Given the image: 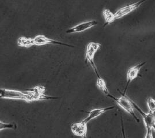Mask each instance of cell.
<instances>
[{
  "mask_svg": "<svg viewBox=\"0 0 155 138\" xmlns=\"http://www.w3.org/2000/svg\"><path fill=\"white\" fill-rule=\"evenodd\" d=\"M45 87L41 85L37 86L31 89L25 91L10 90L1 88L0 89V97L4 99L23 100L28 102L57 98L46 96L45 94Z\"/></svg>",
  "mask_w": 155,
  "mask_h": 138,
  "instance_id": "6da1fadb",
  "label": "cell"
},
{
  "mask_svg": "<svg viewBox=\"0 0 155 138\" xmlns=\"http://www.w3.org/2000/svg\"><path fill=\"white\" fill-rule=\"evenodd\" d=\"M119 92L122 94V96L120 98H116L110 94H108L107 96L113 99L121 108L123 109L127 113H128L129 114H130L131 116H133L137 122H140V120L137 118L136 114L134 113V107L133 103V101L129 98H128V96H126L125 94L121 93L120 91Z\"/></svg>",
  "mask_w": 155,
  "mask_h": 138,
  "instance_id": "7a4b0ae2",
  "label": "cell"
},
{
  "mask_svg": "<svg viewBox=\"0 0 155 138\" xmlns=\"http://www.w3.org/2000/svg\"><path fill=\"white\" fill-rule=\"evenodd\" d=\"M133 105L134 108L137 110V111L141 114L143 118V121L145 125L147 132L145 138H152V130L153 128V126L155 124V113L149 111L148 113H145L143 111L141 108L137 105L136 103L133 102Z\"/></svg>",
  "mask_w": 155,
  "mask_h": 138,
  "instance_id": "3957f363",
  "label": "cell"
},
{
  "mask_svg": "<svg viewBox=\"0 0 155 138\" xmlns=\"http://www.w3.org/2000/svg\"><path fill=\"white\" fill-rule=\"evenodd\" d=\"M101 48V43L90 42L87 46L85 52V63H87V62H90L91 66H92L97 76H99L100 75L94 62V57L96 52Z\"/></svg>",
  "mask_w": 155,
  "mask_h": 138,
  "instance_id": "277c9868",
  "label": "cell"
},
{
  "mask_svg": "<svg viewBox=\"0 0 155 138\" xmlns=\"http://www.w3.org/2000/svg\"><path fill=\"white\" fill-rule=\"evenodd\" d=\"M147 0H141V1H138L137 2L133 3V4L127 5L126 6H124V7L120 8L119 10H118L114 13L115 20L122 18L126 15L130 13L131 12L134 11L138 8H139Z\"/></svg>",
  "mask_w": 155,
  "mask_h": 138,
  "instance_id": "5b68a950",
  "label": "cell"
},
{
  "mask_svg": "<svg viewBox=\"0 0 155 138\" xmlns=\"http://www.w3.org/2000/svg\"><path fill=\"white\" fill-rule=\"evenodd\" d=\"M34 45L35 46H41L43 45L53 44V45H59L65 46L70 47V48H74V46L72 45L48 38L43 35H38L35 36V38H34Z\"/></svg>",
  "mask_w": 155,
  "mask_h": 138,
  "instance_id": "8992f818",
  "label": "cell"
},
{
  "mask_svg": "<svg viewBox=\"0 0 155 138\" xmlns=\"http://www.w3.org/2000/svg\"><path fill=\"white\" fill-rule=\"evenodd\" d=\"M145 64H146V62H142L129 69V70L127 72V83L125 88V90L124 91V94H125L126 91L129 87V85L130 84V83H131V82L134 79L136 78L138 76L140 69Z\"/></svg>",
  "mask_w": 155,
  "mask_h": 138,
  "instance_id": "52a82bcc",
  "label": "cell"
},
{
  "mask_svg": "<svg viewBox=\"0 0 155 138\" xmlns=\"http://www.w3.org/2000/svg\"><path fill=\"white\" fill-rule=\"evenodd\" d=\"M71 130L74 135L81 138H86L88 131L87 123L83 120L81 122L74 123L71 126Z\"/></svg>",
  "mask_w": 155,
  "mask_h": 138,
  "instance_id": "ba28073f",
  "label": "cell"
},
{
  "mask_svg": "<svg viewBox=\"0 0 155 138\" xmlns=\"http://www.w3.org/2000/svg\"><path fill=\"white\" fill-rule=\"evenodd\" d=\"M97 24V22L96 20H91L88 22H84L73 27L71 29L66 30V32L67 34L81 32L85 30H88L91 28L95 26Z\"/></svg>",
  "mask_w": 155,
  "mask_h": 138,
  "instance_id": "9c48e42d",
  "label": "cell"
},
{
  "mask_svg": "<svg viewBox=\"0 0 155 138\" xmlns=\"http://www.w3.org/2000/svg\"><path fill=\"white\" fill-rule=\"evenodd\" d=\"M115 108L114 106H110V107H106V108H103L95 109L90 112H87L88 113V116L87 117H86L84 121L86 123H88L90 121H91L94 119H96V117H99L101 114H103L107 112H108L111 110H113Z\"/></svg>",
  "mask_w": 155,
  "mask_h": 138,
  "instance_id": "30bf717a",
  "label": "cell"
},
{
  "mask_svg": "<svg viewBox=\"0 0 155 138\" xmlns=\"http://www.w3.org/2000/svg\"><path fill=\"white\" fill-rule=\"evenodd\" d=\"M17 44L18 46L24 48H30L35 45L34 38H26L25 36H21L18 38L17 41Z\"/></svg>",
  "mask_w": 155,
  "mask_h": 138,
  "instance_id": "8fae6325",
  "label": "cell"
},
{
  "mask_svg": "<svg viewBox=\"0 0 155 138\" xmlns=\"http://www.w3.org/2000/svg\"><path fill=\"white\" fill-rule=\"evenodd\" d=\"M103 15L105 19V22H106L105 24L103 26L104 27H105L107 25L112 23L115 20V17H114V13L108 9H104L103 11Z\"/></svg>",
  "mask_w": 155,
  "mask_h": 138,
  "instance_id": "7c38bea8",
  "label": "cell"
},
{
  "mask_svg": "<svg viewBox=\"0 0 155 138\" xmlns=\"http://www.w3.org/2000/svg\"><path fill=\"white\" fill-rule=\"evenodd\" d=\"M96 86L97 87V88L99 90L102 91L105 94H106L107 96L108 94H109V91H108L107 87L106 82L100 76H97V79L96 80Z\"/></svg>",
  "mask_w": 155,
  "mask_h": 138,
  "instance_id": "4fadbf2b",
  "label": "cell"
},
{
  "mask_svg": "<svg viewBox=\"0 0 155 138\" xmlns=\"http://www.w3.org/2000/svg\"><path fill=\"white\" fill-rule=\"evenodd\" d=\"M5 129H13L15 130L16 129H17V125L15 123H5L0 121V130L2 131Z\"/></svg>",
  "mask_w": 155,
  "mask_h": 138,
  "instance_id": "5bb4252c",
  "label": "cell"
},
{
  "mask_svg": "<svg viewBox=\"0 0 155 138\" xmlns=\"http://www.w3.org/2000/svg\"><path fill=\"white\" fill-rule=\"evenodd\" d=\"M149 111L155 113V99L152 97H149L147 101Z\"/></svg>",
  "mask_w": 155,
  "mask_h": 138,
  "instance_id": "9a60e30c",
  "label": "cell"
},
{
  "mask_svg": "<svg viewBox=\"0 0 155 138\" xmlns=\"http://www.w3.org/2000/svg\"><path fill=\"white\" fill-rule=\"evenodd\" d=\"M153 129L155 130V124H154V125H153Z\"/></svg>",
  "mask_w": 155,
  "mask_h": 138,
  "instance_id": "2e32d148",
  "label": "cell"
}]
</instances>
